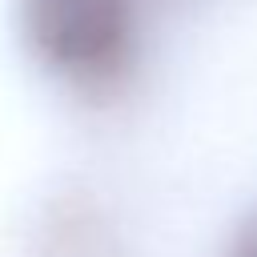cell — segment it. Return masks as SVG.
I'll return each instance as SVG.
<instances>
[{
  "instance_id": "obj_1",
  "label": "cell",
  "mask_w": 257,
  "mask_h": 257,
  "mask_svg": "<svg viewBox=\"0 0 257 257\" xmlns=\"http://www.w3.org/2000/svg\"><path fill=\"white\" fill-rule=\"evenodd\" d=\"M20 32L44 72L72 88L116 84L137 56V0H20Z\"/></svg>"
},
{
  "instance_id": "obj_2",
  "label": "cell",
  "mask_w": 257,
  "mask_h": 257,
  "mask_svg": "<svg viewBox=\"0 0 257 257\" xmlns=\"http://www.w3.org/2000/svg\"><path fill=\"white\" fill-rule=\"evenodd\" d=\"M225 257H257V213L245 217V221L237 225V233L229 237Z\"/></svg>"
}]
</instances>
